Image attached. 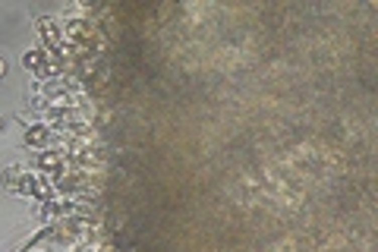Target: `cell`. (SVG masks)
Returning a JSON list of instances; mask_svg holds the SVG:
<instances>
[{
	"mask_svg": "<svg viewBox=\"0 0 378 252\" xmlns=\"http://www.w3.org/2000/svg\"><path fill=\"white\" fill-rule=\"evenodd\" d=\"M0 133H4V117H0Z\"/></svg>",
	"mask_w": 378,
	"mask_h": 252,
	"instance_id": "obj_2",
	"label": "cell"
},
{
	"mask_svg": "<svg viewBox=\"0 0 378 252\" xmlns=\"http://www.w3.org/2000/svg\"><path fill=\"white\" fill-rule=\"evenodd\" d=\"M4 73H7V60L0 57V76H4Z\"/></svg>",
	"mask_w": 378,
	"mask_h": 252,
	"instance_id": "obj_1",
	"label": "cell"
}]
</instances>
